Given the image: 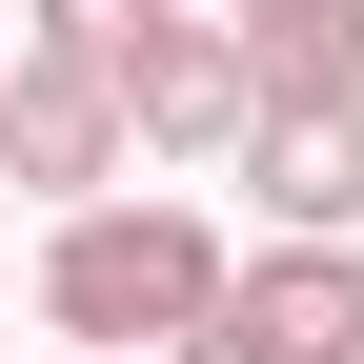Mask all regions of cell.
Segmentation results:
<instances>
[{"mask_svg": "<svg viewBox=\"0 0 364 364\" xmlns=\"http://www.w3.org/2000/svg\"><path fill=\"white\" fill-rule=\"evenodd\" d=\"M223 284H243V243H223L182 182H102V203H61L41 223V324L61 344H182V324H223Z\"/></svg>", "mask_w": 364, "mask_h": 364, "instance_id": "6da1fadb", "label": "cell"}, {"mask_svg": "<svg viewBox=\"0 0 364 364\" xmlns=\"http://www.w3.org/2000/svg\"><path fill=\"white\" fill-rule=\"evenodd\" d=\"M122 162H142V142H122V61H61V41H21V61H0V182L61 223V203H102Z\"/></svg>", "mask_w": 364, "mask_h": 364, "instance_id": "7a4b0ae2", "label": "cell"}, {"mask_svg": "<svg viewBox=\"0 0 364 364\" xmlns=\"http://www.w3.org/2000/svg\"><path fill=\"white\" fill-rule=\"evenodd\" d=\"M243 122H263V61H243V21H203V0H182L142 61H122V142H142L162 182H203V162H243Z\"/></svg>", "mask_w": 364, "mask_h": 364, "instance_id": "3957f363", "label": "cell"}, {"mask_svg": "<svg viewBox=\"0 0 364 364\" xmlns=\"http://www.w3.org/2000/svg\"><path fill=\"white\" fill-rule=\"evenodd\" d=\"M223 304H243L284 364H364V223H263V263Z\"/></svg>", "mask_w": 364, "mask_h": 364, "instance_id": "277c9868", "label": "cell"}, {"mask_svg": "<svg viewBox=\"0 0 364 364\" xmlns=\"http://www.w3.org/2000/svg\"><path fill=\"white\" fill-rule=\"evenodd\" d=\"M223 182H243L263 223H364V102H263Z\"/></svg>", "mask_w": 364, "mask_h": 364, "instance_id": "5b68a950", "label": "cell"}, {"mask_svg": "<svg viewBox=\"0 0 364 364\" xmlns=\"http://www.w3.org/2000/svg\"><path fill=\"white\" fill-rule=\"evenodd\" d=\"M263 61V102H364V0H223Z\"/></svg>", "mask_w": 364, "mask_h": 364, "instance_id": "8992f818", "label": "cell"}, {"mask_svg": "<svg viewBox=\"0 0 364 364\" xmlns=\"http://www.w3.org/2000/svg\"><path fill=\"white\" fill-rule=\"evenodd\" d=\"M182 0H21V41H61V61H142Z\"/></svg>", "mask_w": 364, "mask_h": 364, "instance_id": "52a82bcc", "label": "cell"}, {"mask_svg": "<svg viewBox=\"0 0 364 364\" xmlns=\"http://www.w3.org/2000/svg\"><path fill=\"white\" fill-rule=\"evenodd\" d=\"M142 364H284V344H263L243 304H223V324H182V344H142Z\"/></svg>", "mask_w": 364, "mask_h": 364, "instance_id": "ba28073f", "label": "cell"}, {"mask_svg": "<svg viewBox=\"0 0 364 364\" xmlns=\"http://www.w3.org/2000/svg\"><path fill=\"white\" fill-rule=\"evenodd\" d=\"M61 364H122V344H61Z\"/></svg>", "mask_w": 364, "mask_h": 364, "instance_id": "9c48e42d", "label": "cell"}, {"mask_svg": "<svg viewBox=\"0 0 364 364\" xmlns=\"http://www.w3.org/2000/svg\"><path fill=\"white\" fill-rule=\"evenodd\" d=\"M0 61H21V21H0Z\"/></svg>", "mask_w": 364, "mask_h": 364, "instance_id": "30bf717a", "label": "cell"}]
</instances>
